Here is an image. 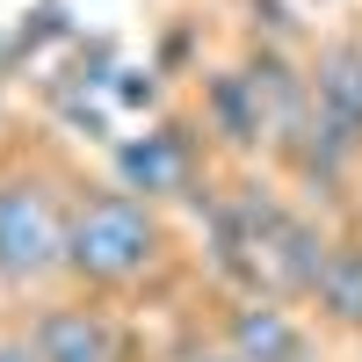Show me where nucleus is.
<instances>
[{
    "instance_id": "6",
    "label": "nucleus",
    "mask_w": 362,
    "mask_h": 362,
    "mask_svg": "<svg viewBox=\"0 0 362 362\" xmlns=\"http://www.w3.org/2000/svg\"><path fill=\"white\" fill-rule=\"evenodd\" d=\"M116 167H124V189L131 196H174V189H189V138H174V131H153V138H131L124 153H116Z\"/></svg>"
},
{
    "instance_id": "2",
    "label": "nucleus",
    "mask_w": 362,
    "mask_h": 362,
    "mask_svg": "<svg viewBox=\"0 0 362 362\" xmlns=\"http://www.w3.org/2000/svg\"><path fill=\"white\" fill-rule=\"evenodd\" d=\"M66 225H73V203L44 174H0V283L37 290L66 276Z\"/></svg>"
},
{
    "instance_id": "3",
    "label": "nucleus",
    "mask_w": 362,
    "mask_h": 362,
    "mask_svg": "<svg viewBox=\"0 0 362 362\" xmlns=\"http://www.w3.org/2000/svg\"><path fill=\"white\" fill-rule=\"evenodd\" d=\"M37 362H131V341L102 297H58L29 319Z\"/></svg>"
},
{
    "instance_id": "10",
    "label": "nucleus",
    "mask_w": 362,
    "mask_h": 362,
    "mask_svg": "<svg viewBox=\"0 0 362 362\" xmlns=\"http://www.w3.org/2000/svg\"><path fill=\"white\" fill-rule=\"evenodd\" d=\"M189 362H239V355H232V348H196Z\"/></svg>"
},
{
    "instance_id": "1",
    "label": "nucleus",
    "mask_w": 362,
    "mask_h": 362,
    "mask_svg": "<svg viewBox=\"0 0 362 362\" xmlns=\"http://www.w3.org/2000/svg\"><path fill=\"white\" fill-rule=\"evenodd\" d=\"M167 261V225L160 210L131 196V189H87L73 203L66 225V283H80L87 297H116L138 290L145 276H160Z\"/></svg>"
},
{
    "instance_id": "5",
    "label": "nucleus",
    "mask_w": 362,
    "mask_h": 362,
    "mask_svg": "<svg viewBox=\"0 0 362 362\" xmlns=\"http://www.w3.org/2000/svg\"><path fill=\"white\" fill-rule=\"evenodd\" d=\"M312 102L334 131L362 138V44H326L312 66Z\"/></svg>"
},
{
    "instance_id": "8",
    "label": "nucleus",
    "mask_w": 362,
    "mask_h": 362,
    "mask_svg": "<svg viewBox=\"0 0 362 362\" xmlns=\"http://www.w3.org/2000/svg\"><path fill=\"white\" fill-rule=\"evenodd\" d=\"M203 116H210V131L225 145H261L268 138V102H261V87L239 80V73H218L203 87Z\"/></svg>"
},
{
    "instance_id": "9",
    "label": "nucleus",
    "mask_w": 362,
    "mask_h": 362,
    "mask_svg": "<svg viewBox=\"0 0 362 362\" xmlns=\"http://www.w3.org/2000/svg\"><path fill=\"white\" fill-rule=\"evenodd\" d=\"M0 362H37V348H29V334H0Z\"/></svg>"
},
{
    "instance_id": "4",
    "label": "nucleus",
    "mask_w": 362,
    "mask_h": 362,
    "mask_svg": "<svg viewBox=\"0 0 362 362\" xmlns=\"http://www.w3.org/2000/svg\"><path fill=\"white\" fill-rule=\"evenodd\" d=\"M218 348H232L239 362H312V326H305V312L290 297L254 290V297H239L225 312Z\"/></svg>"
},
{
    "instance_id": "7",
    "label": "nucleus",
    "mask_w": 362,
    "mask_h": 362,
    "mask_svg": "<svg viewBox=\"0 0 362 362\" xmlns=\"http://www.w3.org/2000/svg\"><path fill=\"white\" fill-rule=\"evenodd\" d=\"M305 305L326 319V326H348V334H362V239H334L326 247V268Z\"/></svg>"
}]
</instances>
